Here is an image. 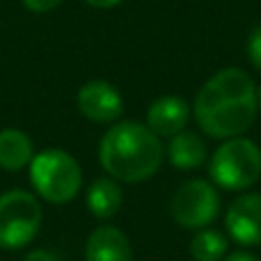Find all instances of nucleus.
Returning <instances> with one entry per match:
<instances>
[{
	"label": "nucleus",
	"mask_w": 261,
	"mask_h": 261,
	"mask_svg": "<svg viewBox=\"0 0 261 261\" xmlns=\"http://www.w3.org/2000/svg\"><path fill=\"white\" fill-rule=\"evenodd\" d=\"M190 254L195 261H222L227 254V239L216 229H199L190 241Z\"/></svg>",
	"instance_id": "obj_14"
},
{
	"label": "nucleus",
	"mask_w": 261,
	"mask_h": 261,
	"mask_svg": "<svg viewBox=\"0 0 261 261\" xmlns=\"http://www.w3.org/2000/svg\"><path fill=\"white\" fill-rule=\"evenodd\" d=\"M167 156L176 170H197L206 161V144L195 130H181L172 135Z\"/></svg>",
	"instance_id": "obj_11"
},
{
	"label": "nucleus",
	"mask_w": 261,
	"mask_h": 261,
	"mask_svg": "<svg viewBox=\"0 0 261 261\" xmlns=\"http://www.w3.org/2000/svg\"><path fill=\"white\" fill-rule=\"evenodd\" d=\"M25 261H60V259L53 252H48V250H35V252L28 254Z\"/></svg>",
	"instance_id": "obj_17"
},
{
	"label": "nucleus",
	"mask_w": 261,
	"mask_h": 261,
	"mask_svg": "<svg viewBox=\"0 0 261 261\" xmlns=\"http://www.w3.org/2000/svg\"><path fill=\"white\" fill-rule=\"evenodd\" d=\"M257 85L236 67L213 73L197 92L193 113L199 128L216 140L239 138L257 117Z\"/></svg>",
	"instance_id": "obj_1"
},
{
	"label": "nucleus",
	"mask_w": 261,
	"mask_h": 261,
	"mask_svg": "<svg viewBox=\"0 0 261 261\" xmlns=\"http://www.w3.org/2000/svg\"><path fill=\"white\" fill-rule=\"evenodd\" d=\"M190 106L181 96L165 94L158 96L147 110V126L158 138H172L188 126Z\"/></svg>",
	"instance_id": "obj_9"
},
{
	"label": "nucleus",
	"mask_w": 261,
	"mask_h": 261,
	"mask_svg": "<svg viewBox=\"0 0 261 261\" xmlns=\"http://www.w3.org/2000/svg\"><path fill=\"white\" fill-rule=\"evenodd\" d=\"M222 261H259V259L252 257L250 252H234V254H229V257L222 259Z\"/></svg>",
	"instance_id": "obj_19"
},
{
	"label": "nucleus",
	"mask_w": 261,
	"mask_h": 261,
	"mask_svg": "<svg viewBox=\"0 0 261 261\" xmlns=\"http://www.w3.org/2000/svg\"><path fill=\"white\" fill-rule=\"evenodd\" d=\"M85 261H133V248L122 229L101 225L90 234L85 245Z\"/></svg>",
	"instance_id": "obj_10"
},
{
	"label": "nucleus",
	"mask_w": 261,
	"mask_h": 261,
	"mask_svg": "<svg viewBox=\"0 0 261 261\" xmlns=\"http://www.w3.org/2000/svg\"><path fill=\"white\" fill-rule=\"evenodd\" d=\"M30 181L35 193L50 204H67L83 186L78 161L64 149H44L30 163Z\"/></svg>",
	"instance_id": "obj_3"
},
{
	"label": "nucleus",
	"mask_w": 261,
	"mask_h": 261,
	"mask_svg": "<svg viewBox=\"0 0 261 261\" xmlns=\"http://www.w3.org/2000/svg\"><path fill=\"white\" fill-rule=\"evenodd\" d=\"M257 103H259V110H261V87H259V92H257Z\"/></svg>",
	"instance_id": "obj_20"
},
{
	"label": "nucleus",
	"mask_w": 261,
	"mask_h": 261,
	"mask_svg": "<svg viewBox=\"0 0 261 261\" xmlns=\"http://www.w3.org/2000/svg\"><path fill=\"white\" fill-rule=\"evenodd\" d=\"M122 202L124 193L113 176L92 181L90 188H87V211L99 220H108V218L117 216V211L122 208Z\"/></svg>",
	"instance_id": "obj_13"
},
{
	"label": "nucleus",
	"mask_w": 261,
	"mask_h": 261,
	"mask_svg": "<svg viewBox=\"0 0 261 261\" xmlns=\"http://www.w3.org/2000/svg\"><path fill=\"white\" fill-rule=\"evenodd\" d=\"M225 225L239 245H261V193H248L234 199L225 213Z\"/></svg>",
	"instance_id": "obj_8"
},
{
	"label": "nucleus",
	"mask_w": 261,
	"mask_h": 261,
	"mask_svg": "<svg viewBox=\"0 0 261 261\" xmlns=\"http://www.w3.org/2000/svg\"><path fill=\"white\" fill-rule=\"evenodd\" d=\"M99 161L115 181L140 184L161 170L165 147L161 138L144 124L119 122L101 138Z\"/></svg>",
	"instance_id": "obj_2"
},
{
	"label": "nucleus",
	"mask_w": 261,
	"mask_h": 261,
	"mask_svg": "<svg viewBox=\"0 0 261 261\" xmlns=\"http://www.w3.org/2000/svg\"><path fill=\"white\" fill-rule=\"evenodd\" d=\"M248 55H250V62L261 71V23L250 32V39H248Z\"/></svg>",
	"instance_id": "obj_15"
},
{
	"label": "nucleus",
	"mask_w": 261,
	"mask_h": 261,
	"mask_svg": "<svg viewBox=\"0 0 261 261\" xmlns=\"http://www.w3.org/2000/svg\"><path fill=\"white\" fill-rule=\"evenodd\" d=\"M85 3L96 9H113V7H117L119 3H124V0H85Z\"/></svg>",
	"instance_id": "obj_18"
},
{
	"label": "nucleus",
	"mask_w": 261,
	"mask_h": 261,
	"mask_svg": "<svg viewBox=\"0 0 261 261\" xmlns=\"http://www.w3.org/2000/svg\"><path fill=\"white\" fill-rule=\"evenodd\" d=\"M30 12H37V14H46V12H53L62 0H21Z\"/></svg>",
	"instance_id": "obj_16"
},
{
	"label": "nucleus",
	"mask_w": 261,
	"mask_h": 261,
	"mask_svg": "<svg viewBox=\"0 0 261 261\" xmlns=\"http://www.w3.org/2000/svg\"><path fill=\"white\" fill-rule=\"evenodd\" d=\"M76 103L83 117L94 124H110L124 113V99L119 90L106 81L85 83L76 94Z\"/></svg>",
	"instance_id": "obj_7"
},
{
	"label": "nucleus",
	"mask_w": 261,
	"mask_h": 261,
	"mask_svg": "<svg viewBox=\"0 0 261 261\" xmlns=\"http://www.w3.org/2000/svg\"><path fill=\"white\" fill-rule=\"evenodd\" d=\"M170 213L181 229H204L220 213V197L213 184L204 179H190L174 190Z\"/></svg>",
	"instance_id": "obj_6"
},
{
	"label": "nucleus",
	"mask_w": 261,
	"mask_h": 261,
	"mask_svg": "<svg viewBox=\"0 0 261 261\" xmlns=\"http://www.w3.org/2000/svg\"><path fill=\"white\" fill-rule=\"evenodd\" d=\"M213 184L222 190H248L261 176V149L257 142L243 138H229L213 151L208 163Z\"/></svg>",
	"instance_id": "obj_4"
},
{
	"label": "nucleus",
	"mask_w": 261,
	"mask_h": 261,
	"mask_svg": "<svg viewBox=\"0 0 261 261\" xmlns=\"http://www.w3.org/2000/svg\"><path fill=\"white\" fill-rule=\"evenodd\" d=\"M35 158L32 140L18 128L0 130V167L7 172H18L28 167Z\"/></svg>",
	"instance_id": "obj_12"
},
{
	"label": "nucleus",
	"mask_w": 261,
	"mask_h": 261,
	"mask_svg": "<svg viewBox=\"0 0 261 261\" xmlns=\"http://www.w3.org/2000/svg\"><path fill=\"white\" fill-rule=\"evenodd\" d=\"M41 204L28 190H7L0 195V248H25L41 229Z\"/></svg>",
	"instance_id": "obj_5"
}]
</instances>
